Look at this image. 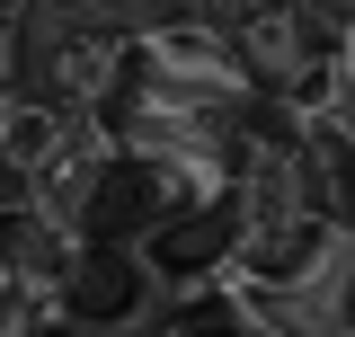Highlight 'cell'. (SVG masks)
I'll list each match as a JSON object with an SVG mask.
<instances>
[{
  "mask_svg": "<svg viewBox=\"0 0 355 337\" xmlns=\"http://www.w3.org/2000/svg\"><path fill=\"white\" fill-rule=\"evenodd\" d=\"M36 337H80V329H71V320H44V329H36Z\"/></svg>",
  "mask_w": 355,
  "mask_h": 337,
  "instance_id": "cell-3",
  "label": "cell"
},
{
  "mask_svg": "<svg viewBox=\"0 0 355 337\" xmlns=\"http://www.w3.org/2000/svg\"><path fill=\"white\" fill-rule=\"evenodd\" d=\"M142 9H18V98L53 116H107Z\"/></svg>",
  "mask_w": 355,
  "mask_h": 337,
  "instance_id": "cell-1",
  "label": "cell"
},
{
  "mask_svg": "<svg viewBox=\"0 0 355 337\" xmlns=\"http://www.w3.org/2000/svg\"><path fill=\"white\" fill-rule=\"evenodd\" d=\"M71 257H80V231H71L62 213H44L36 196H0V266H9L18 293L53 302L62 275H71Z\"/></svg>",
  "mask_w": 355,
  "mask_h": 337,
  "instance_id": "cell-2",
  "label": "cell"
},
{
  "mask_svg": "<svg viewBox=\"0 0 355 337\" xmlns=\"http://www.w3.org/2000/svg\"><path fill=\"white\" fill-rule=\"evenodd\" d=\"M0 302H18V284H9V266H0Z\"/></svg>",
  "mask_w": 355,
  "mask_h": 337,
  "instance_id": "cell-4",
  "label": "cell"
}]
</instances>
